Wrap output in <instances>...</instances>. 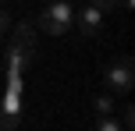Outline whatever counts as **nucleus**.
<instances>
[{
    "label": "nucleus",
    "instance_id": "f03ea898",
    "mask_svg": "<svg viewBox=\"0 0 135 131\" xmlns=\"http://www.w3.org/2000/svg\"><path fill=\"white\" fill-rule=\"evenodd\" d=\"M71 18H75L71 4H50L46 11L39 14V21H36V25H39L43 32H50V35H64L68 25H71Z\"/></svg>",
    "mask_w": 135,
    "mask_h": 131
},
{
    "label": "nucleus",
    "instance_id": "ddd939ff",
    "mask_svg": "<svg viewBox=\"0 0 135 131\" xmlns=\"http://www.w3.org/2000/svg\"><path fill=\"white\" fill-rule=\"evenodd\" d=\"M117 4H121L124 11H132V7H135V0H117Z\"/></svg>",
    "mask_w": 135,
    "mask_h": 131
},
{
    "label": "nucleus",
    "instance_id": "20e7f679",
    "mask_svg": "<svg viewBox=\"0 0 135 131\" xmlns=\"http://www.w3.org/2000/svg\"><path fill=\"white\" fill-rule=\"evenodd\" d=\"M78 28H82V35H96V32L103 28V14L96 11V7L85 4V7L78 11Z\"/></svg>",
    "mask_w": 135,
    "mask_h": 131
},
{
    "label": "nucleus",
    "instance_id": "423d86ee",
    "mask_svg": "<svg viewBox=\"0 0 135 131\" xmlns=\"http://www.w3.org/2000/svg\"><path fill=\"white\" fill-rule=\"evenodd\" d=\"M110 110H114V99L110 96H96V113L100 117H110Z\"/></svg>",
    "mask_w": 135,
    "mask_h": 131
},
{
    "label": "nucleus",
    "instance_id": "f8f14e48",
    "mask_svg": "<svg viewBox=\"0 0 135 131\" xmlns=\"http://www.w3.org/2000/svg\"><path fill=\"white\" fill-rule=\"evenodd\" d=\"M7 25H11V18H7V14L0 11V32H7Z\"/></svg>",
    "mask_w": 135,
    "mask_h": 131
},
{
    "label": "nucleus",
    "instance_id": "f257e3e1",
    "mask_svg": "<svg viewBox=\"0 0 135 131\" xmlns=\"http://www.w3.org/2000/svg\"><path fill=\"white\" fill-rule=\"evenodd\" d=\"M107 89L114 96H128L135 89V64H132V57H117V60L107 64Z\"/></svg>",
    "mask_w": 135,
    "mask_h": 131
},
{
    "label": "nucleus",
    "instance_id": "1a4fd4ad",
    "mask_svg": "<svg viewBox=\"0 0 135 131\" xmlns=\"http://www.w3.org/2000/svg\"><path fill=\"white\" fill-rule=\"evenodd\" d=\"M14 128H18V117L4 113V106H0V131H14Z\"/></svg>",
    "mask_w": 135,
    "mask_h": 131
},
{
    "label": "nucleus",
    "instance_id": "9d476101",
    "mask_svg": "<svg viewBox=\"0 0 135 131\" xmlns=\"http://www.w3.org/2000/svg\"><path fill=\"white\" fill-rule=\"evenodd\" d=\"M114 4H117V0H89V7H96V11H100V14L114 11Z\"/></svg>",
    "mask_w": 135,
    "mask_h": 131
},
{
    "label": "nucleus",
    "instance_id": "39448f33",
    "mask_svg": "<svg viewBox=\"0 0 135 131\" xmlns=\"http://www.w3.org/2000/svg\"><path fill=\"white\" fill-rule=\"evenodd\" d=\"M14 43H18V46H28V50L36 46V25L32 21H21V25L14 28Z\"/></svg>",
    "mask_w": 135,
    "mask_h": 131
},
{
    "label": "nucleus",
    "instance_id": "6e6552de",
    "mask_svg": "<svg viewBox=\"0 0 135 131\" xmlns=\"http://www.w3.org/2000/svg\"><path fill=\"white\" fill-rule=\"evenodd\" d=\"M96 131H124V128L117 124L114 117H100V120H96Z\"/></svg>",
    "mask_w": 135,
    "mask_h": 131
},
{
    "label": "nucleus",
    "instance_id": "0eeeda50",
    "mask_svg": "<svg viewBox=\"0 0 135 131\" xmlns=\"http://www.w3.org/2000/svg\"><path fill=\"white\" fill-rule=\"evenodd\" d=\"M21 75H7V96H21Z\"/></svg>",
    "mask_w": 135,
    "mask_h": 131
},
{
    "label": "nucleus",
    "instance_id": "4468645a",
    "mask_svg": "<svg viewBox=\"0 0 135 131\" xmlns=\"http://www.w3.org/2000/svg\"><path fill=\"white\" fill-rule=\"evenodd\" d=\"M54 4H71V0H54Z\"/></svg>",
    "mask_w": 135,
    "mask_h": 131
},
{
    "label": "nucleus",
    "instance_id": "9b49d317",
    "mask_svg": "<svg viewBox=\"0 0 135 131\" xmlns=\"http://www.w3.org/2000/svg\"><path fill=\"white\" fill-rule=\"evenodd\" d=\"M117 124H121L124 131H128V128L135 124V110H132V106H124V113H121V120H117Z\"/></svg>",
    "mask_w": 135,
    "mask_h": 131
},
{
    "label": "nucleus",
    "instance_id": "7ed1b4c3",
    "mask_svg": "<svg viewBox=\"0 0 135 131\" xmlns=\"http://www.w3.org/2000/svg\"><path fill=\"white\" fill-rule=\"evenodd\" d=\"M28 64H32V50L11 43V46H7V75H25Z\"/></svg>",
    "mask_w": 135,
    "mask_h": 131
}]
</instances>
